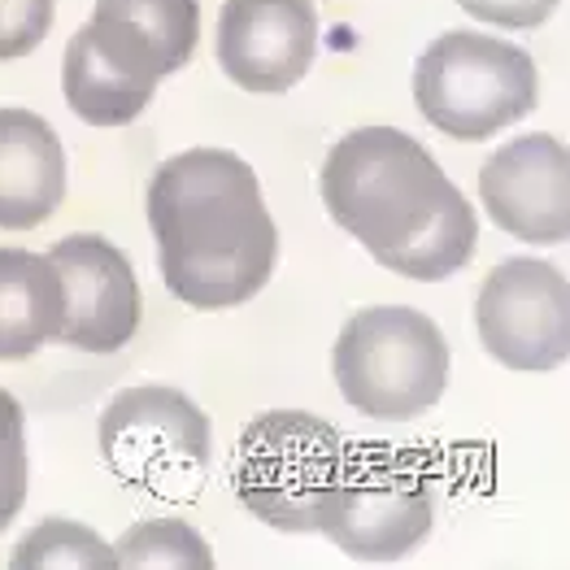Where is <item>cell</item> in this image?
Returning a JSON list of instances; mask_svg holds the SVG:
<instances>
[{"label": "cell", "mask_w": 570, "mask_h": 570, "mask_svg": "<svg viewBox=\"0 0 570 570\" xmlns=\"http://www.w3.org/2000/svg\"><path fill=\"white\" fill-rule=\"evenodd\" d=\"M318 191L327 214L383 271L431 284L475 257V205L423 144L396 127H362L335 140Z\"/></svg>", "instance_id": "1"}, {"label": "cell", "mask_w": 570, "mask_h": 570, "mask_svg": "<svg viewBox=\"0 0 570 570\" xmlns=\"http://www.w3.org/2000/svg\"><path fill=\"white\" fill-rule=\"evenodd\" d=\"M148 227L161 279L191 309H232L253 301L279 257L253 166L232 148H188L148 179Z\"/></svg>", "instance_id": "2"}, {"label": "cell", "mask_w": 570, "mask_h": 570, "mask_svg": "<svg viewBox=\"0 0 570 570\" xmlns=\"http://www.w3.org/2000/svg\"><path fill=\"white\" fill-rule=\"evenodd\" d=\"M196 0H96L92 22L66 45V105L88 127H127L157 83L196 57Z\"/></svg>", "instance_id": "3"}, {"label": "cell", "mask_w": 570, "mask_h": 570, "mask_svg": "<svg viewBox=\"0 0 570 570\" xmlns=\"http://www.w3.org/2000/svg\"><path fill=\"white\" fill-rule=\"evenodd\" d=\"M332 371L357 414L405 423L428 414L444 396L449 340L428 314L410 305H371L344 323Z\"/></svg>", "instance_id": "4"}, {"label": "cell", "mask_w": 570, "mask_h": 570, "mask_svg": "<svg viewBox=\"0 0 570 570\" xmlns=\"http://www.w3.org/2000/svg\"><path fill=\"white\" fill-rule=\"evenodd\" d=\"M435 523L431 471L419 453L392 444L344 449L318 531L353 562H396L428 540Z\"/></svg>", "instance_id": "5"}, {"label": "cell", "mask_w": 570, "mask_h": 570, "mask_svg": "<svg viewBox=\"0 0 570 570\" xmlns=\"http://www.w3.org/2000/svg\"><path fill=\"white\" fill-rule=\"evenodd\" d=\"M540 75L531 52L479 31H444L414 66V100L453 140H488L535 109Z\"/></svg>", "instance_id": "6"}, {"label": "cell", "mask_w": 570, "mask_h": 570, "mask_svg": "<svg viewBox=\"0 0 570 570\" xmlns=\"http://www.w3.org/2000/svg\"><path fill=\"white\" fill-rule=\"evenodd\" d=\"M340 458L344 440L327 419L275 410L239 431L232 488L239 505L275 531H318Z\"/></svg>", "instance_id": "7"}, {"label": "cell", "mask_w": 570, "mask_h": 570, "mask_svg": "<svg viewBox=\"0 0 570 570\" xmlns=\"http://www.w3.org/2000/svg\"><path fill=\"white\" fill-rule=\"evenodd\" d=\"M100 453L122 483L184 501L209 466V419L179 387H127L100 414Z\"/></svg>", "instance_id": "8"}, {"label": "cell", "mask_w": 570, "mask_h": 570, "mask_svg": "<svg viewBox=\"0 0 570 570\" xmlns=\"http://www.w3.org/2000/svg\"><path fill=\"white\" fill-rule=\"evenodd\" d=\"M483 348L510 371H553L570 353V287L567 275L535 257L501 262L475 301Z\"/></svg>", "instance_id": "9"}, {"label": "cell", "mask_w": 570, "mask_h": 570, "mask_svg": "<svg viewBox=\"0 0 570 570\" xmlns=\"http://www.w3.org/2000/svg\"><path fill=\"white\" fill-rule=\"evenodd\" d=\"M48 262L61 275L66 292V318L61 344L83 353H118L140 332V284L127 262V253L105 236L79 232L57 239L48 248Z\"/></svg>", "instance_id": "10"}, {"label": "cell", "mask_w": 570, "mask_h": 570, "mask_svg": "<svg viewBox=\"0 0 570 570\" xmlns=\"http://www.w3.org/2000/svg\"><path fill=\"white\" fill-rule=\"evenodd\" d=\"M318 52L314 0H227L218 13V61L244 92L279 96L305 79Z\"/></svg>", "instance_id": "11"}, {"label": "cell", "mask_w": 570, "mask_h": 570, "mask_svg": "<svg viewBox=\"0 0 570 570\" xmlns=\"http://www.w3.org/2000/svg\"><path fill=\"white\" fill-rule=\"evenodd\" d=\"M479 200L492 223L527 244H567L570 157L558 136H523L497 148L479 170Z\"/></svg>", "instance_id": "12"}, {"label": "cell", "mask_w": 570, "mask_h": 570, "mask_svg": "<svg viewBox=\"0 0 570 570\" xmlns=\"http://www.w3.org/2000/svg\"><path fill=\"white\" fill-rule=\"evenodd\" d=\"M66 196V153L31 109H0V227L31 232Z\"/></svg>", "instance_id": "13"}, {"label": "cell", "mask_w": 570, "mask_h": 570, "mask_svg": "<svg viewBox=\"0 0 570 570\" xmlns=\"http://www.w3.org/2000/svg\"><path fill=\"white\" fill-rule=\"evenodd\" d=\"M66 292L48 253L0 248V362H22L61 335Z\"/></svg>", "instance_id": "14"}, {"label": "cell", "mask_w": 570, "mask_h": 570, "mask_svg": "<svg viewBox=\"0 0 570 570\" xmlns=\"http://www.w3.org/2000/svg\"><path fill=\"white\" fill-rule=\"evenodd\" d=\"M114 562L131 570H209L214 567V553H209L205 535L184 523V519H148V523H136L114 544Z\"/></svg>", "instance_id": "15"}, {"label": "cell", "mask_w": 570, "mask_h": 570, "mask_svg": "<svg viewBox=\"0 0 570 570\" xmlns=\"http://www.w3.org/2000/svg\"><path fill=\"white\" fill-rule=\"evenodd\" d=\"M13 570H114V549L96 535L92 527L70 523V519H48L36 531H27V540L13 553Z\"/></svg>", "instance_id": "16"}, {"label": "cell", "mask_w": 570, "mask_h": 570, "mask_svg": "<svg viewBox=\"0 0 570 570\" xmlns=\"http://www.w3.org/2000/svg\"><path fill=\"white\" fill-rule=\"evenodd\" d=\"M27 501V428L13 392L0 387V531L22 514Z\"/></svg>", "instance_id": "17"}, {"label": "cell", "mask_w": 570, "mask_h": 570, "mask_svg": "<svg viewBox=\"0 0 570 570\" xmlns=\"http://www.w3.org/2000/svg\"><path fill=\"white\" fill-rule=\"evenodd\" d=\"M57 0H0V61H18L45 45Z\"/></svg>", "instance_id": "18"}, {"label": "cell", "mask_w": 570, "mask_h": 570, "mask_svg": "<svg viewBox=\"0 0 570 570\" xmlns=\"http://www.w3.org/2000/svg\"><path fill=\"white\" fill-rule=\"evenodd\" d=\"M475 22L488 27H510V31H531L544 27L549 13L558 9V0H458Z\"/></svg>", "instance_id": "19"}]
</instances>
